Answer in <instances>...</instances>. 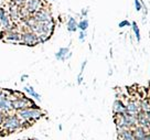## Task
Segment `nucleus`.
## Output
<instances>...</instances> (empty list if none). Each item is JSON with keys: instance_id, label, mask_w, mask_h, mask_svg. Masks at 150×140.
<instances>
[{"instance_id": "6", "label": "nucleus", "mask_w": 150, "mask_h": 140, "mask_svg": "<svg viewBox=\"0 0 150 140\" xmlns=\"http://www.w3.org/2000/svg\"><path fill=\"white\" fill-rule=\"evenodd\" d=\"M33 20L37 23H47V22H52V16L47 10L41 9L39 10L38 12L32 16Z\"/></svg>"}, {"instance_id": "27", "label": "nucleus", "mask_w": 150, "mask_h": 140, "mask_svg": "<svg viewBox=\"0 0 150 140\" xmlns=\"http://www.w3.org/2000/svg\"><path fill=\"white\" fill-rule=\"evenodd\" d=\"M5 116H6V114H4L2 112H0V126L2 125V122H4V119H5Z\"/></svg>"}, {"instance_id": "24", "label": "nucleus", "mask_w": 150, "mask_h": 140, "mask_svg": "<svg viewBox=\"0 0 150 140\" xmlns=\"http://www.w3.org/2000/svg\"><path fill=\"white\" fill-rule=\"evenodd\" d=\"M79 39H80L81 42H84L85 39H86V32H85V31H80V34H79Z\"/></svg>"}, {"instance_id": "21", "label": "nucleus", "mask_w": 150, "mask_h": 140, "mask_svg": "<svg viewBox=\"0 0 150 140\" xmlns=\"http://www.w3.org/2000/svg\"><path fill=\"white\" fill-rule=\"evenodd\" d=\"M134 5H135V9L137 12L142 11V5H141L140 0H134Z\"/></svg>"}, {"instance_id": "19", "label": "nucleus", "mask_w": 150, "mask_h": 140, "mask_svg": "<svg viewBox=\"0 0 150 140\" xmlns=\"http://www.w3.org/2000/svg\"><path fill=\"white\" fill-rule=\"evenodd\" d=\"M140 110L144 112H150V102L148 98H145V99H142L140 103Z\"/></svg>"}, {"instance_id": "26", "label": "nucleus", "mask_w": 150, "mask_h": 140, "mask_svg": "<svg viewBox=\"0 0 150 140\" xmlns=\"http://www.w3.org/2000/svg\"><path fill=\"white\" fill-rule=\"evenodd\" d=\"M82 82H83V75L79 74V75H77V84L81 85V84H82Z\"/></svg>"}, {"instance_id": "17", "label": "nucleus", "mask_w": 150, "mask_h": 140, "mask_svg": "<svg viewBox=\"0 0 150 140\" xmlns=\"http://www.w3.org/2000/svg\"><path fill=\"white\" fill-rule=\"evenodd\" d=\"M77 21L75 20L74 17H70L69 20H67V23H66V29H67V31L71 33L73 32H76L77 31Z\"/></svg>"}, {"instance_id": "25", "label": "nucleus", "mask_w": 150, "mask_h": 140, "mask_svg": "<svg viewBox=\"0 0 150 140\" xmlns=\"http://www.w3.org/2000/svg\"><path fill=\"white\" fill-rule=\"evenodd\" d=\"M86 64H87V61H86V60H85V61H83L82 65H81V72H80V74L83 75V72H84V70H85V66H86Z\"/></svg>"}, {"instance_id": "22", "label": "nucleus", "mask_w": 150, "mask_h": 140, "mask_svg": "<svg viewBox=\"0 0 150 140\" xmlns=\"http://www.w3.org/2000/svg\"><path fill=\"white\" fill-rule=\"evenodd\" d=\"M9 16H10V17H12L13 19L18 18L19 12H18V10H17V8H16V7H13V8H10V13H9Z\"/></svg>"}, {"instance_id": "16", "label": "nucleus", "mask_w": 150, "mask_h": 140, "mask_svg": "<svg viewBox=\"0 0 150 140\" xmlns=\"http://www.w3.org/2000/svg\"><path fill=\"white\" fill-rule=\"evenodd\" d=\"M24 92L28 94V96H31L32 98H34L37 102H39V103L41 102V95L34 91V87L28 85V86H25V87H24Z\"/></svg>"}, {"instance_id": "12", "label": "nucleus", "mask_w": 150, "mask_h": 140, "mask_svg": "<svg viewBox=\"0 0 150 140\" xmlns=\"http://www.w3.org/2000/svg\"><path fill=\"white\" fill-rule=\"evenodd\" d=\"M112 112L115 115H124L126 114V104L120 99H116L112 104Z\"/></svg>"}, {"instance_id": "38", "label": "nucleus", "mask_w": 150, "mask_h": 140, "mask_svg": "<svg viewBox=\"0 0 150 140\" xmlns=\"http://www.w3.org/2000/svg\"><path fill=\"white\" fill-rule=\"evenodd\" d=\"M149 73H150V71H149Z\"/></svg>"}, {"instance_id": "2", "label": "nucleus", "mask_w": 150, "mask_h": 140, "mask_svg": "<svg viewBox=\"0 0 150 140\" xmlns=\"http://www.w3.org/2000/svg\"><path fill=\"white\" fill-rule=\"evenodd\" d=\"M24 127L23 122L17 116V114H7L5 116V119L2 122L1 128L4 131H7L8 134L10 132H14V131L22 129Z\"/></svg>"}, {"instance_id": "31", "label": "nucleus", "mask_w": 150, "mask_h": 140, "mask_svg": "<svg viewBox=\"0 0 150 140\" xmlns=\"http://www.w3.org/2000/svg\"><path fill=\"white\" fill-rule=\"evenodd\" d=\"M146 115H147V119H148V122H149V130H150V112H146Z\"/></svg>"}, {"instance_id": "4", "label": "nucleus", "mask_w": 150, "mask_h": 140, "mask_svg": "<svg viewBox=\"0 0 150 140\" xmlns=\"http://www.w3.org/2000/svg\"><path fill=\"white\" fill-rule=\"evenodd\" d=\"M12 106H13V110L18 112L20 109H24V108L28 107H33L34 103L30 98L25 97L24 95H22L21 97H16L12 100Z\"/></svg>"}, {"instance_id": "8", "label": "nucleus", "mask_w": 150, "mask_h": 140, "mask_svg": "<svg viewBox=\"0 0 150 140\" xmlns=\"http://www.w3.org/2000/svg\"><path fill=\"white\" fill-rule=\"evenodd\" d=\"M0 27L4 29V31L11 29V20L9 13L4 8H0Z\"/></svg>"}, {"instance_id": "13", "label": "nucleus", "mask_w": 150, "mask_h": 140, "mask_svg": "<svg viewBox=\"0 0 150 140\" xmlns=\"http://www.w3.org/2000/svg\"><path fill=\"white\" fill-rule=\"evenodd\" d=\"M140 112V104H138L135 100H129L126 104V112L131 115H137Z\"/></svg>"}, {"instance_id": "15", "label": "nucleus", "mask_w": 150, "mask_h": 140, "mask_svg": "<svg viewBox=\"0 0 150 140\" xmlns=\"http://www.w3.org/2000/svg\"><path fill=\"white\" fill-rule=\"evenodd\" d=\"M118 139L119 140H135L132 129H124L118 132Z\"/></svg>"}, {"instance_id": "18", "label": "nucleus", "mask_w": 150, "mask_h": 140, "mask_svg": "<svg viewBox=\"0 0 150 140\" xmlns=\"http://www.w3.org/2000/svg\"><path fill=\"white\" fill-rule=\"evenodd\" d=\"M131 29H132V32L135 34V37H136V40L138 42H140V30H139V27H138V24H137L136 21H132L131 22Z\"/></svg>"}, {"instance_id": "34", "label": "nucleus", "mask_w": 150, "mask_h": 140, "mask_svg": "<svg viewBox=\"0 0 150 140\" xmlns=\"http://www.w3.org/2000/svg\"><path fill=\"white\" fill-rule=\"evenodd\" d=\"M47 1H54V0H47Z\"/></svg>"}, {"instance_id": "9", "label": "nucleus", "mask_w": 150, "mask_h": 140, "mask_svg": "<svg viewBox=\"0 0 150 140\" xmlns=\"http://www.w3.org/2000/svg\"><path fill=\"white\" fill-rule=\"evenodd\" d=\"M42 1L41 0H27L25 1V11L28 13L34 14L39 10H41Z\"/></svg>"}, {"instance_id": "14", "label": "nucleus", "mask_w": 150, "mask_h": 140, "mask_svg": "<svg viewBox=\"0 0 150 140\" xmlns=\"http://www.w3.org/2000/svg\"><path fill=\"white\" fill-rule=\"evenodd\" d=\"M149 131L142 128L140 126H137L132 129V134H134V137H135V140H145L146 136Z\"/></svg>"}, {"instance_id": "10", "label": "nucleus", "mask_w": 150, "mask_h": 140, "mask_svg": "<svg viewBox=\"0 0 150 140\" xmlns=\"http://www.w3.org/2000/svg\"><path fill=\"white\" fill-rule=\"evenodd\" d=\"M13 110V106H12V100L7 96H2L0 97V112L4 114H9L10 112Z\"/></svg>"}, {"instance_id": "23", "label": "nucleus", "mask_w": 150, "mask_h": 140, "mask_svg": "<svg viewBox=\"0 0 150 140\" xmlns=\"http://www.w3.org/2000/svg\"><path fill=\"white\" fill-rule=\"evenodd\" d=\"M131 23L128 21V20H122V21H120L119 23H118V27L122 29V28H125V27H130Z\"/></svg>"}, {"instance_id": "20", "label": "nucleus", "mask_w": 150, "mask_h": 140, "mask_svg": "<svg viewBox=\"0 0 150 140\" xmlns=\"http://www.w3.org/2000/svg\"><path fill=\"white\" fill-rule=\"evenodd\" d=\"M89 25V22L87 19H82L80 22L77 23V29L80 30V31H86L87 28H88Z\"/></svg>"}, {"instance_id": "1", "label": "nucleus", "mask_w": 150, "mask_h": 140, "mask_svg": "<svg viewBox=\"0 0 150 140\" xmlns=\"http://www.w3.org/2000/svg\"><path fill=\"white\" fill-rule=\"evenodd\" d=\"M17 116L23 122H33L44 116V112L39 107H28L17 112Z\"/></svg>"}, {"instance_id": "36", "label": "nucleus", "mask_w": 150, "mask_h": 140, "mask_svg": "<svg viewBox=\"0 0 150 140\" xmlns=\"http://www.w3.org/2000/svg\"><path fill=\"white\" fill-rule=\"evenodd\" d=\"M21 140H29V139H21Z\"/></svg>"}, {"instance_id": "35", "label": "nucleus", "mask_w": 150, "mask_h": 140, "mask_svg": "<svg viewBox=\"0 0 150 140\" xmlns=\"http://www.w3.org/2000/svg\"><path fill=\"white\" fill-rule=\"evenodd\" d=\"M149 88H150V81H149Z\"/></svg>"}, {"instance_id": "7", "label": "nucleus", "mask_w": 150, "mask_h": 140, "mask_svg": "<svg viewBox=\"0 0 150 140\" xmlns=\"http://www.w3.org/2000/svg\"><path fill=\"white\" fill-rule=\"evenodd\" d=\"M5 42H21V33L17 30L10 29L7 31H4V37H1Z\"/></svg>"}, {"instance_id": "5", "label": "nucleus", "mask_w": 150, "mask_h": 140, "mask_svg": "<svg viewBox=\"0 0 150 140\" xmlns=\"http://www.w3.org/2000/svg\"><path fill=\"white\" fill-rule=\"evenodd\" d=\"M21 42L22 44L33 47V45H37L38 43H40V41H39L38 34H35L32 31H25V32L21 33Z\"/></svg>"}, {"instance_id": "33", "label": "nucleus", "mask_w": 150, "mask_h": 140, "mask_svg": "<svg viewBox=\"0 0 150 140\" xmlns=\"http://www.w3.org/2000/svg\"><path fill=\"white\" fill-rule=\"evenodd\" d=\"M147 98L149 99V102H150V92H149V95H148V97H147Z\"/></svg>"}, {"instance_id": "30", "label": "nucleus", "mask_w": 150, "mask_h": 140, "mask_svg": "<svg viewBox=\"0 0 150 140\" xmlns=\"http://www.w3.org/2000/svg\"><path fill=\"white\" fill-rule=\"evenodd\" d=\"M28 77H29L28 74H23L22 76H21V78H20V81H21V82H24V81H25V79L28 78Z\"/></svg>"}, {"instance_id": "11", "label": "nucleus", "mask_w": 150, "mask_h": 140, "mask_svg": "<svg viewBox=\"0 0 150 140\" xmlns=\"http://www.w3.org/2000/svg\"><path fill=\"white\" fill-rule=\"evenodd\" d=\"M72 56V52L70 51L69 47H60L59 51L55 53V59L57 61H66Z\"/></svg>"}, {"instance_id": "37", "label": "nucleus", "mask_w": 150, "mask_h": 140, "mask_svg": "<svg viewBox=\"0 0 150 140\" xmlns=\"http://www.w3.org/2000/svg\"><path fill=\"white\" fill-rule=\"evenodd\" d=\"M0 135H1V132H0Z\"/></svg>"}, {"instance_id": "28", "label": "nucleus", "mask_w": 150, "mask_h": 140, "mask_svg": "<svg viewBox=\"0 0 150 140\" xmlns=\"http://www.w3.org/2000/svg\"><path fill=\"white\" fill-rule=\"evenodd\" d=\"M87 13H88V9H83L82 11H81L82 17H87Z\"/></svg>"}, {"instance_id": "29", "label": "nucleus", "mask_w": 150, "mask_h": 140, "mask_svg": "<svg viewBox=\"0 0 150 140\" xmlns=\"http://www.w3.org/2000/svg\"><path fill=\"white\" fill-rule=\"evenodd\" d=\"M13 1L17 4V5H22V4H24L27 0H13Z\"/></svg>"}, {"instance_id": "3", "label": "nucleus", "mask_w": 150, "mask_h": 140, "mask_svg": "<svg viewBox=\"0 0 150 140\" xmlns=\"http://www.w3.org/2000/svg\"><path fill=\"white\" fill-rule=\"evenodd\" d=\"M30 31L34 32L38 35H41V34H47V35H51L53 32V29H54V23L53 21L52 22H47V23H34L30 27Z\"/></svg>"}, {"instance_id": "32", "label": "nucleus", "mask_w": 150, "mask_h": 140, "mask_svg": "<svg viewBox=\"0 0 150 140\" xmlns=\"http://www.w3.org/2000/svg\"><path fill=\"white\" fill-rule=\"evenodd\" d=\"M145 140H150V132H148V134H147V136H146Z\"/></svg>"}]
</instances>
